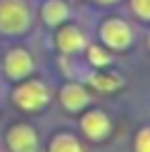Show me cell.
Listing matches in <instances>:
<instances>
[{
	"instance_id": "6da1fadb",
	"label": "cell",
	"mask_w": 150,
	"mask_h": 152,
	"mask_svg": "<svg viewBox=\"0 0 150 152\" xmlns=\"http://www.w3.org/2000/svg\"><path fill=\"white\" fill-rule=\"evenodd\" d=\"M30 28V8L25 0H0V33L23 35Z\"/></svg>"
},
{
	"instance_id": "7a4b0ae2",
	"label": "cell",
	"mask_w": 150,
	"mask_h": 152,
	"mask_svg": "<svg viewBox=\"0 0 150 152\" xmlns=\"http://www.w3.org/2000/svg\"><path fill=\"white\" fill-rule=\"evenodd\" d=\"M12 100H15V105L20 107V110H25V112H35V110H40V107L48 105L50 95H48V87L43 85V82L28 80V82H23V85L15 87Z\"/></svg>"
},
{
	"instance_id": "3957f363",
	"label": "cell",
	"mask_w": 150,
	"mask_h": 152,
	"mask_svg": "<svg viewBox=\"0 0 150 152\" xmlns=\"http://www.w3.org/2000/svg\"><path fill=\"white\" fill-rule=\"evenodd\" d=\"M100 37H103V42L108 48L123 50V48H128L130 42H133V30H130V25L125 20L112 18V20H105L100 25Z\"/></svg>"
},
{
	"instance_id": "277c9868",
	"label": "cell",
	"mask_w": 150,
	"mask_h": 152,
	"mask_svg": "<svg viewBox=\"0 0 150 152\" xmlns=\"http://www.w3.org/2000/svg\"><path fill=\"white\" fill-rule=\"evenodd\" d=\"M33 58H30L28 50L23 48H12L8 55H5V72H8V77L12 80H23L28 77L30 72H33Z\"/></svg>"
},
{
	"instance_id": "5b68a950",
	"label": "cell",
	"mask_w": 150,
	"mask_h": 152,
	"mask_svg": "<svg viewBox=\"0 0 150 152\" xmlns=\"http://www.w3.org/2000/svg\"><path fill=\"white\" fill-rule=\"evenodd\" d=\"M10 152H38V135L30 125H12L8 132Z\"/></svg>"
},
{
	"instance_id": "8992f818",
	"label": "cell",
	"mask_w": 150,
	"mask_h": 152,
	"mask_svg": "<svg viewBox=\"0 0 150 152\" xmlns=\"http://www.w3.org/2000/svg\"><path fill=\"white\" fill-rule=\"evenodd\" d=\"M80 130H83L90 140H103V137H108V132H110V120H108L105 112L93 110V112H88V115H83Z\"/></svg>"
},
{
	"instance_id": "52a82bcc",
	"label": "cell",
	"mask_w": 150,
	"mask_h": 152,
	"mask_svg": "<svg viewBox=\"0 0 150 152\" xmlns=\"http://www.w3.org/2000/svg\"><path fill=\"white\" fill-rule=\"evenodd\" d=\"M60 102L65 110H70V112H78V110H83V107L90 102V95H88V90L83 85H75V82H70V85H65L60 90Z\"/></svg>"
},
{
	"instance_id": "ba28073f",
	"label": "cell",
	"mask_w": 150,
	"mask_h": 152,
	"mask_svg": "<svg viewBox=\"0 0 150 152\" xmlns=\"http://www.w3.org/2000/svg\"><path fill=\"white\" fill-rule=\"evenodd\" d=\"M55 42H58V48L62 53H80L85 48V35L78 28H62L58 37H55Z\"/></svg>"
},
{
	"instance_id": "9c48e42d",
	"label": "cell",
	"mask_w": 150,
	"mask_h": 152,
	"mask_svg": "<svg viewBox=\"0 0 150 152\" xmlns=\"http://www.w3.org/2000/svg\"><path fill=\"white\" fill-rule=\"evenodd\" d=\"M68 5L62 3V0H48L45 5H43V20L48 25H60L62 20L68 18Z\"/></svg>"
},
{
	"instance_id": "30bf717a",
	"label": "cell",
	"mask_w": 150,
	"mask_h": 152,
	"mask_svg": "<svg viewBox=\"0 0 150 152\" xmlns=\"http://www.w3.org/2000/svg\"><path fill=\"white\" fill-rule=\"evenodd\" d=\"M50 152H83V147L73 135H58L50 145Z\"/></svg>"
},
{
	"instance_id": "8fae6325",
	"label": "cell",
	"mask_w": 150,
	"mask_h": 152,
	"mask_svg": "<svg viewBox=\"0 0 150 152\" xmlns=\"http://www.w3.org/2000/svg\"><path fill=\"white\" fill-rule=\"evenodd\" d=\"M90 82L98 87V90H103V92H112L115 87L123 85V80L118 77V75H105V72H103V75H93Z\"/></svg>"
},
{
	"instance_id": "7c38bea8",
	"label": "cell",
	"mask_w": 150,
	"mask_h": 152,
	"mask_svg": "<svg viewBox=\"0 0 150 152\" xmlns=\"http://www.w3.org/2000/svg\"><path fill=\"white\" fill-rule=\"evenodd\" d=\"M88 58H90V62L95 67H103V65L110 62V55L105 53V50H100V48H88Z\"/></svg>"
},
{
	"instance_id": "4fadbf2b",
	"label": "cell",
	"mask_w": 150,
	"mask_h": 152,
	"mask_svg": "<svg viewBox=\"0 0 150 152\" xmlns=\"http://www.w3.org/2000/svg\"><path fill=\"white\" fill-rule=\"evenodd\" d=\"M135 152H150V127L138 132V137H135Z\"/></svg>"
},
{
	"instance_id": "5bb4252c",
	"label": "cell",
	"mask_w": 150,
	"mask_h": 152,
	"mask_svg": "<svg viewBox=\"0 0 150 152\" xmlns=\"http://www.w3.org/2000/svg\"><path fill=\"white\" fill-rule=\"evenodd\" d=\"M133 5V12L143 20H150V0H130Z\"/></svg>"
},
{
	"instance_id": "9a60e30c",
	"label": "cell",
	"mask_w": 150,
	"mask_h": 152,
	"mask_svg": "<svg viewBox=\"0 0 150 152\" xmlns=\"http://www.w3.org/2000/svg\"><path fill=\"white\" fill-rule=\"evenodd\" d=\"M103 3H112V0H103Z\"/></svg>"
}]
</instances>
